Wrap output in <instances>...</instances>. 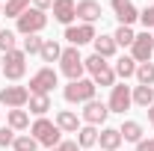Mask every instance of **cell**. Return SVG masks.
<instances>
[{
  "mask_svg": "<svg viewBox=\"0 0 154 151\" xmlns=\"http://www.w3.org/2000/svg\"><path fill=\"white\" fill-rule=\"evenodd\" d=\"M0 104H6L9 110H24L30 104V89L27 86H3L0 89Z\"/></svg>",
  "mask_w": 154,
  "mask_h": 151,
  "instance_id": "obj_9",
  "label": "cell"
},
{
  "mask_svg": "<svg viewBox=\"0 0 154 151\" xmlns=\"http://www.w3.org/2000/svg\"><path fill=\"white\" fill-rule=\"evenodd\" d=\"M0 15H3V3H0Z\"/></svg>",
  "mask_w": 154,
  "mask_h": 151,
  "instance_id": "obj_38",
  "label": "cell"
},
{
  "mask_svg": "<svg viewBox=\"0 0 154 151\" xmlns=\"http://www.w3.org/2000/svg\"><path fill=\"white\" fill-rule=\"evenodd\" d=\"M136 151H154V136H151V139H142V142H136Z\"/></svg>",
  "mask_w": 154,
  "mask_h": 151,
  "instance_id": "obj_35",
  "label": "cell"
},
{
  "mask_svg": "<svg viewBox=\"0 0 154 151\" xmlns=\"http://www.w3.org/2000/svg\"><path fill=\"white\" fill-rule=\"evenodd\" d=\"M95 83L92 80H86V77H80V80H68V86L62 89L65 95V101L68 104H89L92 98H95Z\"/></svg>",
  "mask_w": 154,
  "mask_h": 151,
  "instance_id": "obj_3",
  "label": "cell"
},
{
  "mask_svg": "<svg viewBox=\"0 0 154 151\" xmlns=\"http://www.w3.org/2000/svg\"><path fill=\"white\" fill-rule=\"evenodd\" d=\"M107 116H110V107H107L104 101H98V98H92L89 104H83V122H86V125H92V128L104 125V122H107Z\"/></svg>",
  "mask_w": 154,
  "mask_h": 151,
  "instance_id": "obj_12",
  "label": "cell"
},
{
  "mask_svg": "<svg viewBox=\"0 0 154 151\" xmlns=\"http://www.w3.org/2000/svg\"><path fill=\"white\" fill-rule=\"evenodd\" d=\"M30 136L36 139L38 145H48V148H57L59 142H62V131L57 128V122H51V119H45V116L30 125Z\"/></svg>",
  "mask_w": 154,
  "mask_h": 151,
  "instance_id": "obj_1",
  "label": "cell"
},
{
  "mask_svg": "<svg viewBox=\"0 0 154 151\" xmlns=\"http://www.w3.org/2000/svg\"><path fill=\"white\" fill-rule=\"evenodd\" d=\"M27 9H30V0H6L3 15H6V18H21Z\"/></svg>",
  "mask_w": 154,
  "mask_h": 151,
  "instance_id": "obj_27",
  "label": "cell"
},
{
  "mask_svg": "<svg viewBox=\"0 0 154 151\" xmlns=\"http://www.w3.org/2000/svg\"><path fill=\"white\" fill-rule=\"evenodd\" d=\"M77 145H80V148H92V145H98V128L83 125V128L77 131Z\"/></svg>",
  "mask_w": 154,
  "mask_h": 151,
  "instance_id": "obj_22",
  "label": "cell"
},
{
  "mask_svg": "<svg viewBox=\"0 0 154 151\" xmlns=\"http://www.w3.org/2000/svg\"><path fill=\"white\" fill-rule=\"evenodd\" d=\"M134 77L139 80V86H154V62H139Z\"/></svg>",
  "mask_w": 154,
  "mask_h": 151,
  "instance_id": "obj_26",
  "label": "cell"
},
{
  "mask_svg": "<svg viewBox=\"0 0 154 151\" xmlns=\"http://www.w3.org/2000/svg\"><path fill=\"white\" fill-rule=\"evenodd\" d=\"M92 45H95V54H98V57H104V59L116 57V51H119V45H116L113 36H95Z\"/></svg>",
  "mask_w": 154,
  "mask_h": 151,
  "instance_id": "obj_18",
  "label": "cell"
},
{
  "mask_svg": "<svg viewBox=\"0 0 154 151\" xmlns=\"http://www.w3.org/2000/svg\"><path fill=\"white\" fill-rule=\"evenodd\" d=\"M15 42H18V36H15L12 30H0V51H3V54L15 51Z\"/></svg>",
  "mask_w": 154,
  "mask_h": 151,
  "instance_id": "obj_30",
  "label": "cell"
},
{
  "mask_svg": "<svg viewBox=\"0 0 154 151\" xmlns=\"http://www.w3.org/2000/svg\"><path fill=\"white\" fill-rule=\"evenodd\" d=\"M83 65H86V71L92 74V83H95V86H110V89L116 86V71H113V65L104 57L92 54V57L83 59Z\"/></svg>",
  "mask_w": 154,
  "mask_h": 151,
  "instance_id": "obj_2",
  "label": "cell"
},
{
  "mask_svg": "<svg viewBox=\"0 0 154 151\" xmlns=\"http://www.w3.org/2000/svg\"><path fill=\"white\" fill-rule=\"evenodd\" d=\"M59 71L68 77V80H80L86 65H83V57L77 48H62V57H59Z\"/></svg>",
  "mask_w": 154,
  "mask_h": 151,
  "instance_id": "obj_5",
  "label": "cell"
},
{
  "mask_svg": "<svg viewBox=\"0 0 154 151\" xmlns=\"http://www.w3.org/2000/svg\"><path fill=\"white\" fill-rule=\"evenodd\" d=\"M119 133H122L125 142H142V125L139 122H125L119 128Z\"/></svg>",
  "mask_w": 154,
  "mask_h": 151,
  "instance_id": "obj_24",
  "label": "cell"
},
{
  "mask_svg": "<svg viewBox=\"0 0 154 151\" xmlns=\"http://www.w3.org/2000/svg\"><path fill=\"white\" fill-rule=\"evenodd\" d=\"M80 148V145H77V142H71V139H68V142H59L57 148H51V151H77Z\"/></svg>",
  "mask_w": 154,
  "mask_h": 151,
  "instance_id": "obj_34",
  "label": "cell"
},
{
  "mask_svg": "<svg viewBox=\"0 0 154 151\" xmlns=\"http://www.w3.org/2000/svg\"><path fill=\"white\" fill-rule=\"evenodd\" d=\"M113 39H116V45H125V48H131L134 45V39H136V33L131 30V27H119L113 33Z\"/></svg>",
  "mask_w": 154,
  "mask_h": 151,
  "instance_id": "obj_28",
  "label": "cell"
},
{
  "mask_svg": "<svg viewBox=\"0 0 154 151\" xmlns=\"http://www.w3.org/2000/svg\"><path fill=\"white\" fill-rule=\"evenodd\" d=\"M33 6H36V9H42V12H48V9L54 6V0H33Z\"/></svg>",
  "mask_w": 154,
  "mask_h": 151,
  "instance_id": "obj_36",
  "label": "cell"
},
{
  "mask_svg": "<svg viewBox=\"0 0 154 151\" xmlns=\"http://www.w3.org/2000/svg\"><path fill=\"white\" fill-rule=\"evenodd\" d=\"M57 128L62 133H77L83 125H80L77 113H71V110H59V113H57Z\"/></svg>",
  "mask_w": 154,
  "mask_h": 151,
  "instance_id": "obj_17",
  "label": "cell"
},
{
  "mask_svg": "<svg viewBox=\"0 0 154 151\" xmlns=\"http://www.w3.org/2000/svg\"><path fill=\"white\" fill-rule=\"evenodd\" d=\"M6 122H9L12 131H27V128H30V113H27V110H9Z\"/></svg>",
  "mask_w": 154,
  "mask_h": 151,
  "instance_id": "obj_23",
  "label": "cell"
},
{
  "mask_svg": "<svg viewBox=\"0 0 154 151\" xmlns=\"http://www.w3.org/2000/svg\"><path fill=\"white\" fill-rule=\"evenodd\" d=\"M42 62H59V57H62V48H59V42H54V39H45V45H42Z\"/></svg>",
  "mask_w": 154,
  "mask_h": 151,
  "instance_id": "obj_21",
  "label": "cell"
},
{
  "mask_svg": "<svg viewBox=\"0 0 154 151\" xmlns=\"http://www.w3.org/2000/svg\"><path fill=\"white\" fill-rule=\"evenodd\" d=\"M134 104L148 110L154 104V86H134Z\"/></svg>",
  "mask_w": 154,
  "mask_h": 151,
  "instance_id": "obj_20",
  "label": "cell"
},
{
  "mask_svg": "<svg viewBox=\"0 0 154 151\" xmlns=\"http://www.w3.org/2000/svg\"><path fill=\"white\" fill-rule=\"evenodd\" d=\"M110 3H113V12L119 18V27H131V24L139 21V12H136V6L131 0H110Z\"/></svg>",
  "mask_w": 154,
  "mask_h": 151,
  "instance_id": "obj_13",
  "label": "cell"
},
{
  "mask_svg": "<svg viewBox=\"0 0 154 151\" xmlns=\"http://www.w3.org/2000/svg\"><path fill=\"white\" fill-rule=\"evenodd\" d=\"M12 148H15V151H36V148H38V142L30 136V133H24V136H15Z\"/></svg>",
  "mask_w": 154,
  "mask_h": 151,
  "instance_id": "obj_29",
  "label": "cell"
},
{
  "mask_svg": "<svg viewBox=\"0 0 154 151\" xmlns=\"http://www.w3.org/2000/svg\"><path fill=\"white\" fill-rule=\"evenodd\" d=\"M24 71H27V54L18 51V48H15V51H9V54L3 57V77L15 83V80L24 77Z\"/></svg>",
  "mask_w": 154,
  "mask_h": 151,
  "instance_id": "obj_6",
  "label": "cell"
},
{
  "mask_svg": "<svg viewBox=\"0 0 154 151\" xmlns=\"http://www.w3.org/2000/svg\"><path fill=\"white\" fill-rule=\"evenodd\" d=\"M113 71H116V77H122V80H131V77L136 74V59L134 57H119Z\"/></svg>",
  "mask_w": 154,
  "mask_h": 151,
  "instance_id": "obj_19",
  "label": "cell"
},
{
  "mask_svg": "<svg viewBox=\"0 0 154 151\" xmlns=\"http://www.w3.org/2000/svg\"><path fill=\"white\" fill-rule=\"evenodd\" d=\"M42 45H45V39H38V36H24V54H42Z\"/></svg>",
  "mask_w": 154,
  "mask_h": 151,
  "instance_id": "obj_31",
  "label": "cell"
},
{
  "mask_svg": "<svg viewBox=\"0 0 154 151\" xmlns=\"http://www.w3.org/2000/svg\"><path fill=\"white\" fill-rule=\"evenodd\" d=\"M148 122H151V128H154V104L148 107Z\"/></svg>",
  "mask_w": 154,
  "mask_h": 151,
  "instance_id": "obj_37",
  "label": "cell"
},
{
  "mask_svg": "<svg viewBox=\"0 0 154 151\" xmlns=\"http://www.w3.org/2000/svg\"><path fill=\"white\" fill-rule=\"evenodd\" d=\"M51 110V95H30V113L33 116H42Z\"/></svg>",
  "mask_w": 154,
  "mask_h": 151,
  "instance_id": "obj_25",
  "label": "cell"
},
{
  "mask_svg": "<svg viewBox=\"0 0 154 151\" xmlns=\"http://www.w3.org/2000/svg\"><path fill=\"white\" fill-rule=\"evenodd\" d=\"M57 86V71L54 68H38L36 74L30 77V95H51Z\"/></svg>",
  "mask_w": 154,
  "mask_h": 151,
  "instance_id": "obj_8",
  "label": "cell"
},
{
  "mask_svg": "<svg viewBox=\"0 0 154 151\" xmlns=\"http://www.w3.org/2000/svg\"><path fill=\"white\" fill-rule=\"evenodd\" d=\"M122 142H125V139H122L119 128H104V131L98 133V145H101V151H116Z\"/></svg>",
  "mask_w": 154,
  "mask_h": 151,
  "instance_id": "obj_16",
  "label": "cell"
},
{
  "mask_svg": "<svg viewBox=\"0 0 154 151\" xmlns=\"http://www.w3.org/2000/svg\"><path fill=\"white\" fill-rule=\"evenodd\" d=\"M131 104H134V89L125 86V83H116L113 89H110V101H107L110 113H122L125 116V110H131Z\"/></svg>",
  "mask_w": 154,
  "mask_h": 151,
  "instance_id": "obj_7",
  "label": "cell"
},
{
  "mask_svg": "<svg viewBox=\"0 0 154 151\" xmlns=\"http://www.w3.org/2000/svg\"><path fill=\"white\" fill-rule=\"evenodd\" d=\"M131 57L136 59V65L139 62H151L154 57V33H139V36L134 39V45H131Z\"/></svg>",
  "mask_w": 154,
  "mask_h": 151,
  "instance_id": "obj_10",
  "label": "cell"
},
{
  "mask_svg": "<svg viewBox=\"0 0 154 151\" xmlns=\"http://www.w3.org/2000/svg\"><path fill=\"white\" fill-rule=\"evenodd\" d=\"M0 68H3V57H0Z\"/></svg>",
  "mask_w": 154,
  "mask_h": 151,
  "instance_id": "obj_39",
  "label": "cell"
},
{
  "mask_svg": "<svg viewBox=\"0 0 154 151\" xmlns=\"http://www.w3.org/2000/svg\"><path fill=\"white\" fill-rule=\"evenodd\" d=\"M95 24H71V27H65V42L71 45V48H80V45H89V42H95Z\"/></svg>",
  "mask_w": 154,
  "mask_h": 151,
  "instance_id": "obj_11",
  "label": "cell"
},
{
  "mask_svg": "<svg viewBox=\"0 0 154 151\" xmlns=\"http://www.w3.org/2000/svg\"><path fill=\"white\" fill-rule=\"evenodd\" d=\"M15 142V131L12 128H0V145L6 148V145H12Z\"/></svg>",
  "mask_w": 154,
  "mask_h": 151,
  "instance_id": "obj_33",
  "label": "cell"
},
{
  "mask_svg": "<svg viewBox=\"0 0 154 151\" xmlns=\"http://www.w3.org/2000/svg\"><path fill=\"white\" fill-rule=\"evenodd\" d=\"M77 18H80V24H95L101 18V3L98 0H77Z\"/></svg>",
  "mask_w": 154,
  "mask_h": 151,
  "instance_id": "obj_15",
  "label": "cell"
},
{
  "mask_svg": "<svg viewBox=\"0 0 154 151\" xmlns=\"http://www.w3.org/2000/svg\"><path fill=\"white\" fill-rule=\"evenodd\" d=\"M18 21V33L21 36H38L45 27H48V15L42 12V9H36V6H30L21 18H15Z\"/></svg>",
  "mask_w": 154,
  "mask_h": 151,
  "instance_id": "obj_4",
  "label": "cell"
},
{
  "mask_svg": "<svg viewBox=\"0 0 154 151\" xmlns=\"http://www.w3.org/2000/svg\"><path fill=\"white\" fill-rule=\"evenodd\" d=\"M54 18L62 24V27H71L77 18V0H54Z\"/></svg>",
  "mask_w": 154,
  "mask_h": 151,
  "instance_id": "obj_14",
  "label": "cell"
},
{
  "mask_svg": "<svg viewBox=\"0 0 154 151\" xmlns=\"http://www.w3.org/2000/svg\"><path fill=\"white\" fill-rule=\"evenodd\" d=\"M139 21H142L145 30H154V6H145V9L139 12Z\"/></svg>",
  "mask_w": 154,
  "mask_h": 151,
  "instance_id": "obj_32",
  "label": "cell"
}]
</instances>
